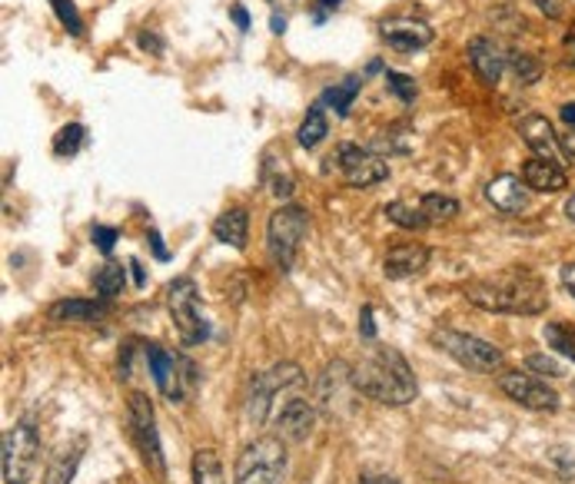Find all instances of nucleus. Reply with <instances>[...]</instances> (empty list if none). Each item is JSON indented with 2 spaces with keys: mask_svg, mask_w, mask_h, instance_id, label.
Returning a JSON list of instances; mask_svg holds the SVG:
<instances>
[{
  "mask_svg": "<svg viewBox=\"0 0 575 484\" xmlns=\"http://www.w3.org/2000/svg\"><path fill=\"white\" fill-rule=\"evenodd\" d=\"M316 4L323 8V11H337V8H340V0H316Z\"/></svg>",
  "mask_w": 575,
  "mask_h": 484,
  "instance_id": "obj_50",
  "label": "nucleus"
},
{
  "mask_svg": "<svg viewBox=\"0 0 575 484\" xmlns=\"http://www.w3.org/2000/svg\"><path fill=\"white\" fill-rule=\"evenodd\" d=\"M337 166H340L343 179H346L353 189H369V186H376V183H382V179L390 176L387 160H379V157H372L369 150H359V147H350V144L340 147Z\"/></svg>",
  "mask_w": 575,
  "mask_h": 484,
  "instance_id": "obj_12",
  "label": "nucleus"
},
{
  "mask_svg": "<svg viewBox=\"0 0 575 484\" xmlns=\"http://www.w3.org/2000/svg\"><path fill=\"white\" fill-rule=\"evenodd\" d=\"M353 382L359 395L379 405H409L419 395L413 365L390 345H372V349L353 365Z\"/></svg>",
  "mask_w": 575,
  "mask_h": 484,
  "instance_id": "obj_1",
  "label": "nucleus"
},
{
  "mask_svg": "<svg viewBox=\"0 0 575 484\" xmlns=\"http://www.w3.org/2000/svg\"><path fill=\"white\" fill-rule=\"evenodd\" d=\"M40 461V435L30 422H17L4 432L0 445V468H4V484H27Z\"/></svg>",
  "mask_w": 575,
  "mask_h": 484,
  "instance_id": "obj_4",
  "label": "nucleus"
},
{
  "mask_svg": "<svg viewBox=\"0 0 575 484\" xmlns=\"http://www.w3.org/2000/svg\"><path fill=\"white\" fill-rule=\"evenodd\" d=\"M387 84H390V90H393L403 103H413V100H416V80H413V77L396 74V71H387Z\"/></svg>",
  "mask_w": 575,
  "mask_h": 484,
  "instance_id": "obj_35",
  "label": "nucleus"
},
{
  "mask_svg": "<svg viewBox=\"0 0 575 484\" xmlns=\"http://www.w3.org/2000/svg\"><path fill=\"white\" fill-rule=\"evenodd\" d=\"M150 246H154V256H157V259H170V252H167V246H163V239H160L157 229H150Z\"/></svg>",
  "mask_w": 575,
  "mask_h": 484,
  "instance_id": "obj_43",
  "label": "nucleus"
},
{
  "mask_svg": "<svg viewBox=\"0 0 575 484\" xmlns=\"http://www.w3.org/2000/svg\"><path fill=\"white\" fill-rule=\"evenodd\" d=\"M562 147H565L568 160H575V129H568V133L562 136Z\"/></svg>",
  "mask_w": 575,
  "mask_h": 484,
  "instance_id": "obj_46",
  "label": "nucleus"
},
{
  "mask_svg": "<svg viewBox=\"0 0 575 484\" xmlns=\"http://www.w3.org/2000/svg\"><path fill=\"white\" fill-rule=\"evenodd\" d=\"M167 306H170V315L176 322V332L183 338V345H200L207 342L210 335V325L200 312V293H197V283L194 280H173L170 289H167Z\"/></svg>",
  "mask_w": 575,
  "mask_h": 484,
  "instance_id": "obj_7",
  "label": "nucleus"
},
{
  "mask_svg": "<svg viewBox=\"0 0 575 484\" xmlns=\"http://www.w3.org/2000/svg\"><path fill=\"white\" fill-rule=\"evenodd\" d=\"M131 269H134V283H137L140 289H144V286H147V275H144L140 262H137V259H131Z\"/></svg>",
  "mask_w": 575,
  "mask_h": 484,
  "instance_id": "obj_47",
  "label": "nucleus"
},
{
  "mask_svg": "<svg viewBox=\"0 0 575 484\" xmlns=\"http://www.w3.org/2000/svg\"><path fill=\"white\" fill-rule=\"evenodd\" d=\"M306 229H309V213L303 210V206L286 202V206H280V210L270 216V223H267V246H270V256L277 259V265L283 272L293 269Z\"/></svg>",
  "mask_w": 575,
  "mask_h": 484,
  "instance_id": "obj_6",
  "label": "nucleus"
},
{
  "mask_svg": "<svg viewBox=\"0 0 575 484\" xmlns=\"http://www.w3.org/2000/svg\"><path fill=\"white\" fill-rule=\"evenodd\" d=\"M270 27H273V34H283V30H286V21H283L280 14H273V17H270Z\"/></svg>",
  "mask_w": 575,
  "mask_h": 484,
  "instance_id": "obj_48",
  "label": "nucleus"
},
{
  "mask_svg": "<svg viewBox=\"0 0 575 484\" xmlns=\"http://www.w3.org/2000/svg\"><path fill=\"white\" fill-rule=\"evenodd\" d=\"M316 429V408L306 398H290L277 414V432L283 442H306Z\"/></svg>",
  "mask_w": 575,
  "mask_h": 484,
  "instance_id": "obj_16",
  "label": "nucleus"
},
{
  "mask_svg": "<svg viewBox=\"0 0 575 484\" xmlns=\"http://www.w3.org/2000/svg\"><path fill=\"white\" fill-rule=\"evenodd\" d=\"M107 299H63L47 309L50 322H94L107 315Z\"/></svg>",
  "mask_w": 575,
  "mask_h": 484,
  "instance_id": "obj_22",
  "label": "nucleus"
},
{
  "mask_svg": "<svg viewBox=\"0 0 575 484\" xmlns=\"http://www.w3.org/2000/svg\"><path fill=\"white\" fill-rule=\"evenodd\" d=\"M303 385V369L296 362H280L270 372H260L249 385V401H246V414L253 425H264L270 419V408L277 401L280 392Z\"/></svg>",
  "mask_w": 575,
  "mask_h": 484,
  "instance_id": "obj_8",
  "label": "nucleus"
},
{
  "mask_svg": "<svg viewBox=\"0 0 575 484\" xmlns=\"http://www.w3.org/2000/svg\"><path fill=\"white\" fill-rule=\"evenodd\" d=\"M327 133H330L327 113H323V107L316 103V107L306 110V116H303V123H299V129H296V140H299L303 150H316L319 144H323Z\"/></svg>",
  "mask_w": 575,
  "mask_h": 484,
  "instance_id": "obj_25",
  "label": "nucleus"
},
{
  "mask_svg": "<svg viewBox=\"0 0 575 484\" xmlns=\"http://www.w3.org/2000/svg\"><path fill=\"white\" fill-rule=\"evenodd\" d=\"M246 233H249V216H246V210H227L223 216H217V223H213V236H217V243H223V246H233V249H243L246 246Z\"/></svg>",
  "mask_w": 575,
  "mask_h": 484,
  "instance_id": "obj_23",
  "label": "nucleus"
},
{
  "mask_svg": "<svg viewBox=\"0 0 575 484\" xmlns=\"http://www.w3.org/2000/svg\"><path fill=\"white\" fill-rule=\"evenodd\" d=\"M429 265V249L419 243H396L387 259H382V272L387 280H413L423 269Z\"/></svg>",
  "mask_w": 575,
  "mask_h": 484,
  "instance_id": "obj_18",
  "label": "nucleus"
},
{
  "mask_svg": "<svg viewBox=\"0 0 575 484\" xmlns=\"http://www.w3.org/2000/svg\"><path fill=\"white\" fill-rule=\"evenodd\" d=\"M50 8H53L57 21L68 27V34H74V37L84 34V21H81V14L74 8V0H50Z\"/></svg>",
  "mask_w": 575,
  "mask_h": 484,
  "instance_id": "obj_34",
  "label": "nucleus"
},
{
  "mask_svg": "<svg viewBox=\"0 0 575 484\" xmlns=\"http://www.w3.org/2000/svg\"><path fill=\"white\" fill-rule=\"evenodd\" d=\"M523 183H526L533 193H559V189L568 186V176H565L562 166L533 157V160H526V166H523Z\"/></svg>",
  "mask_w": 575,
  "mask_h": 484,
  "instance_id": "obj_21",
  "label": "nucleus"
},
{
  "mask_svg": "<svg viewBox=\"0 0 575 484\" xmlns=\"http://www.w3.org/2000/svg\"><path fill=\"white\" fill-rule=\"evenodd\" d=\"M90 239H94V246L107 256V252H113V243L120 239V229H113V226H94V229H90Z\"/></svg>",
  "mask_w": 575,
  "mask_h": 484,
  "instance_id": "obj_37",
  "label": "nucleus"
},
{
  "mask_svg": "<svg viewBox=\"0 0 575 484\" xmlns=\"http://www.w3.org/2000/svg\"><path fill=\"white\" fill-rule=\"evenodd\" d=\"M533 4H536L549 21H559V17H562V0H533Z\"/></svg>",
  "mask_w": 575,
  "mask_h": 484,
  "instance_id": "obj_38",
  "label": "nucleus"
},
{
  "mask_svg": "<svg viewBox=\"0 0 575 484\" xmlns=\"http://www.w3.org/2000/svg\"><path fill=\"white\" fill-rule=\"evenodd\" d=\"M230 17H233V24H236L240 30H249V14H246V11H243L240 4H236V8L230 11Z\"/></svg>",
  "mask_w": 575,
  "mask_h": 484,
  "instance_id": "obj_44",
  "label": "nucleus"
},
{
  "mask_svg": "<svg viewBox=\"0 0 575 484\" xmlns=\"http://www.w3.org/2000/svg\"><path fill=\"white\" fill-rule=\"evenodd\" d=\"M486 199L496 206L499 213H523L526 206H529V186L519 179V176H513V173H502V176H496L489 186H486Z\"/></svg>",
  "mask_w": 575,
  "mask_h": 484,
  "instance_id": "obj_19",
  "label": "nucleus"
},
{
  "mask_svg": "<svg viewBox=\"0 0 575 484\" xmlns=\"http://www.w3.org/2000/svg\"><path fill=\"white\" fill-rule=\"evenodd\" d=\"M84 451H87V438H84V435H77V438H71V442H63V445L50 455V461H47V468H44V484H71L74 474H77V468H81Z\"/></svg>",
  "mask_w": 575,
  "mask_h": 484,
  "instance_id": "obj_20",
  "label": "nucleus"
},
{
  "mask_svg": "<svg viewBox=\"0 0 575 484\" xmlns=\"http://www.w3.org/2000/svg\"><path fill=\"white\" fill-rule=\"evenodd\" d=\"M382 213H387L390 223H396L400 229H413V233H419V229L429 226V220H426V213L419 210V206H409V202H403V199L387 202V210H382Z\"/></svg>",
  "mask_w": 575,
  "mask_h": 484,
  "instance_id": "obj_27",
  "label": "nucleus"
},
{
  "mask_svg": "<svg viewBox=\"0 0 575 484\" xmlns=\"http://www.w3.org/2000/svg\"><path fill=\"white\" fill-rule=\"evenodd\" d=\"M137 44H140L144 50H150V53H160V50H163V40H160L157 34H150V30H147V34H140V40H137Z\"/></svg>",
  "mask_w": 575,
  "mask_h": 484,
  "instance_id": "obj_42",
  "label": "nucleus"
},
{
  "mask_svg": "<svg viewBox=\"0 0 575 484\" xmlns=\"http://www.w3.org/2000/svg\"><path fill=\"white\" fill-rule=\"evenodd\" d=\"M466 299L486 312H509V315H539L549 306L546 286L529 269H513L499 275V280L469 283Z\"/></svg>",
  "mask_w": 575,
  "mask_h": 484,
  "instance_id": "obj_2",
  "label": "nucleus"
},
{
  "mask_svg": "<svg viewBox=\"0 0 575 484\" xmlns=\"http://www.w3.org/2000/svg\"><path fill=\"white\" fill-rule=\"evenodd\" d=\"M572 392H575V388H572Z\"/></svg>",
  "mask_w": 575,
  "mask_h": 484,
  "instance_id": "obj_52",
  "label": "nucleus"
},
{
  "mask_svg": "<svg viewBox=\"0 0 575 484\" xmlns=\"http://www.w3.org/2000/svg\"><path fill=\"white\" fill-rule=\"evenodd\" d=\"M419 210L426 213L429 223H439V220H453L460 216V202L453 196H442V193H426L419 199Z\"/></svg>",
  "mask_w": 575,
  "mask_h": 484,
  "instance_id": "obj_30",
  "label": "nucleus"
},
{
  "mask_svg": "<svg viewBox=\"0 0 575 484\" xmlns=\"http://www.w3.org/2000/svg\"><path fill=\"white\" fill-rule=\"evenodd\" d=\"M356 484H400L393 474H382V471H363Z\"/></svg>",
  "mask_w": 575,
  "mask_h": 484,
  "instance_id": "obj_39",
  "label": "nucleus"
},
{
  "mask_svg": "<svg viewBox=\"0 0 575 484\" xmlns=\"http://www.w3.org/2000/svg\"><path fill=\"white\" fill-rule=\"evenodd\" d=\"M565 50H568V60L575 63V37H568V40H565Z\"/></svg>",
  "mask_w": 575,
  "mask_h": 484,
  "instance_id": "obj_51",
  "label": "nucleus"
},
{
  "mask_svg": "<svg viewBox=\"0 0 575 484\" xmlns=\"http://www.w3.org/2000/svg\"><path fill=\"white\" fill-rule=\"evenodd\" d=\"M189 477H194V484H227L223 481V464L217 458L213 448H200L194 455V464H189Z\"/></svg>",
  "mask_w": 575,
  "mask_h": 484,
  "instance_id": "obj_26",
  "label": "nucleus"
},
{
  "mask_svg": "<svg viewBox=\"0 0 575 484\" xmlns=\"http://www.w3.org/2000/svg\"><path fill=\"white\" fill-rule=\"evenodd\" d=\"M469 63H473L476 77H479L486 87H496V84L502 80V74H505L509 57L499 50L496 40H489V37H476V40H469Z\"/></svg>",
  "mask_w": 575,
  "mask_h": 484,
  "instance_id": "obj_17",
  "label": "nucleus"
},
{
  "mask_svg": "<svg viewBox=\"0 0 575 484\" xmlns=\"http://www.w3.org/2000/svg\"><path fill=\"white\" fill-rule=\"evenodd\" d=\"M147 365H150L154 382H157V388L167 401H183L186 385L197 382V369L189 365L186 359H176V356L163 352L160 345H147Z\"/></svg>",
  "mask_w": 575,
  "mask_h": 484,
  "instance_id": "obj_11",
  "label": "nucleus"
},
{
  "mask_svg": "<svg viewBox=\"0 0 575 484\" xmlns=\"http://www.w3.org/2000/svg\"><path fill=\"white\" fill-rule=\"evenodd\" d=\"M264 186L277 196V199H290L293 193H296V179H293V173H290V166H286V160L280 157H267L264 160Z\"/></svg>",
  "mask_w": 575,
  "mask_h": 484,
  "instance_id": "obj_24",
  "label": "nucleus"
},
{
  "mask_svg": "<svg viewBox=\"0 0 575 484\" xmlns=\"http://www.w3.org/2000/svg\"><path fill=\"white\" fill-rule=\"evenodd\" d=\"M382 40L387 47L400 50V53H413L432 44V27L426 21H413V17H393V21H382L379 27Z\"/></svg>",
  "mask_w": 575,
  "mask_h": 484,
  "instance_id": "obj_15",
  "label": "nucleus"
},
{
  "mask_svg": "<svg viewBox=\"0 0 575 484\" xmlns=\"http://www.w3.org/2000/svg\"><path fill=\"white\" fill-rule=\"evenodd\" d=\"M359 332H363V338H376V325H372V309L369 306H363V312H359Z\"/></svg>",
  "mask_w": 575,
  "mask_h": 484,
  "instance_id": "obj_40",
  "label": "nucleus"
},
{
  "mask_svg": "<svg viewBox=\"0 0 575 484\" xmlns=\"http://www.w3.org/2000/svg\"><path fill=\"white\" fill-rule=\"evenodd\" d=\"M123 286H126V269L123 265H117V262H107L97 275H94V289H97V299H113V296H120L123 293Z\"/></svg>",
  "mask_w": 575,
  "mask_h": 484,
  "instance_id": "obj_28",
  "label": "nucleus"
},
{
  "mask_svg": "<svg viewBox=\"0 0 575 484\" xmlns=\"http://www.w3.org/2000/svg\"><path fill=\"white\" fill-rule=\"evenodd\" d=\"M499 388L519 401L523 408H533V411H555L559 408V395L552 385H546L542 378L536 375H526V372H505L499 375Z\"/></svg>",
  "mask_w": 575,
  "mask_h": 484,
  "instance_id": "obj_13",
  "label": "nucleus"
},
{
  "mask_svg": "<svg viewBox=\"0 0 575 484\" xmlns=\"http://www.w3.org/2000/svg\"><path fill=\"white\" fill-rule=\"evenodd\" d=\"M565 220L568 223H575V193L568 196V202H565Z\"/></svg>",
  "mask_w": 575,
  "mask_h": 484,
  "instance_id": "obj_49",
  "label": "nucleus"
},
{
  "mask_svg": "<svg viewBox=\"0 0 575 484\" xmlns=\"http://www.w3.org/2000/svg\"><path fill=\"white\" fill-rule=\"evenodd\" d=\"M131 432H134V442H137V451H140L144 464L157 477H163L167 474V461H163V448H160V435H157L154 405L140 392L131 395Z\"/></svg>",
  "mask_w": 575,
  "mask_h": 484,
  "instance_id": "obj_9",
  "label": "nucleus"
},
{
  "mask_svg": "<svg viewBox=\"0 0 575 484\" xmlns=\"http://www.w3.org/2000/svg\"><path fill=\"white\" fill-rule=\"evenodd\" d=\"M359 90H363V80L350 77V80H343V84L330 87V90L323 94V100L337 110V116H346V113L353 110V100L359 97Z\"/></svg>",
  "mask_w": 575,
  "mask_h": 484,
  "instance_id": "obj_32",
  "label": "nucleus"
},
{
  "mask_svg": "<svg viewBox=\"0 0 575 484\" xmlns=\"http://www.w3.org/2000/svg\"><path fill=\"white\" fill-rule=\"evenodd\" d=\"M84 144H87V129L81 123H68V126H60V133L53 136V153L57 157H77Z\"/></svg>",
  "mask_w": 575,
  "mask_h": 484,
  "instance_id": "obj_31",
  "label": "nucleus"
},
{
  "mask_svg": "<svg viewBox=\"0 0 575 484\" xmlns=\"http://www.w3.org/2000/svg\"><path fill=\"white\" fill-rule=\"evenodd\" d=\"M559 275H562V286H565V289L572 293V299H575V262H565Z\"/></svg>",
  "mask_w": 575,
  "mask_h": 484,
  "instance_id": "obj_41",
  "label": "nucleus"
},
{
  "mask_svg": "<svg viewBox=\"0 0 575 484\" xmlns=\"http://www.w3.org/2000/svg\"><path fill=\"white\" fill-rule=\"evenodd\" d=\"M359 395L356 382H353V365L346 362H333L323 369L316 382V408L327 414H350L353 411V398Z\"/></svg>",
  "mask_w": 575,
  "mask_h": 484,
  "instance_id": "obj_10",
  "label": "nucleus"
},
{
  "mask_svg": "<svg viewBox=\"0 0 575 484\" xmlns=\"http://www.w3.org/2000/svg\"><path fill=\"white\" fill-rule=\"evenodd\" d=\"M542 338L549 342V349L575 362V325L572 322H549L542 328Z\"/></svg>",
  "mask_w": 575,
  "mask_h": 484,
  "instance_id": "obj_29",
  "label": "nucleus"
},
{
  "mask_svg": "<svg viewBox=\"0 0 575 484\" xmlns=\"http://www.w3.org/2000/svg\"><path fill=\"white\" fill-rule=\"evenodd\" d=\"M286 477V448L280 438L249 442L233 468V484H283Z\"/></svg>",
  "mask_w": 575,
  "mask_h": 484,
  "instance_id": "obj_3",
  "label": "nucleus"
},
{
  "mask_svg": "<svg viewBox=\"0 0 575 484\" xmlns=\"http://www.w3.org/2000/svg\"><path fill=\"white\" fill-rule=\"evenodd\" d=\"M432 345L450 356L453 362H460L469 372H496L502 369V352L492 342L476 338L469 332H456V328H436L432 332Z\"/></svg>",
  "mask_w": 575,
  "mask_h": 484,
  "instance_id": "obj_5",
  "label": "nucleus"
},
{
  "mask_svg": "<svg viewBox=\"0 0 575 484\" xmlns=\"http://www.w3.org/2000/svg\"><path fill=\"white\" fill-rule=\"evenodd\" d=\"M526 369H529V372H539V375H546V378H562V375H565V369H562L552 356H529V359H526Z\"/></svg>",
  "mask_w": 575,
  "mask_h": 484,
  "instance_id": "obj_36",
  "label": "nucleus"
},
{
  "mask_svg": "<svg viewBox=\"0 0 575 484\" xmlns=\"http://www.w3.org/2000/svg\"><path fill=\"white\" fill-rule=\"evenodd\" d=\"M509 71H513V77L529 87V84H539L542 77V63L533 57V53H509Z\"/></svg>",
  "mask_w": 575,
  "mask_h": 484,
  "instance_id": "obj_33",
  "label": "nucleus"
},
{
  "mask_svg": "<svg viewBox=\"0 0 575 484\" xmlns=\"http://www.w3.org/2000/svg\"><path fill=\"white\" fill-rule=\"evenodd\" d=\"M559 116H562V123H565L568 129H575V103H565V107L559 110Z\"/></svg>",
  "mask_w": 575,
  "mask_h": 484,
  "instance_id": "obj_45",
  "label": "nucleus"
},
{
  "mask_svg": "<svg viewBox=\"0 0 575 484\" xmlns=\"http://www.w3.org/2000/svg\"><path fill=\"white\" fill-rule=\"evenodd\" d=\"M519 133H523L526 147H529L539 160H549V163H555V166H565V163H568V153H565L562 140L555 136V129H552V123H549L546 116H539V113L523 116V120H519Z\"/></svg>",
  "mask_w": 575,
  "mask_h": 484,
  "instance_id": "obj_14",
  "label": "nucleus"
}]
</instances>
